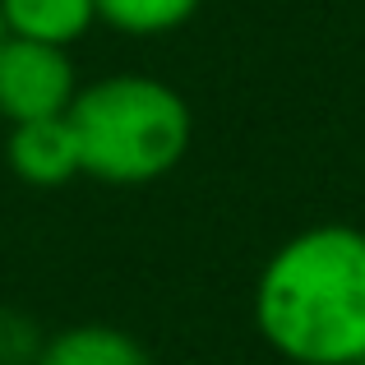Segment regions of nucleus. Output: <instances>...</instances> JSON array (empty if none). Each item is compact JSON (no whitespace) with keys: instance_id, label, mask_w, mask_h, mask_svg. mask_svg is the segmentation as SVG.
Wrapping results in <instances>:
<instances>
[{"instance_id":"nucleus-1","label":"nucleus","mask_w":365,"mask_h":365,"mask_svg":"<svg viewBox=\"0 0 365 365\" xmlns=\"http://www.w3.org/2000/svg\"><path fill=\"white\" fill-rule=\"evenodd\" d=\"M259 338L287 365L365 361V232L314 222L264 259L250 296Z\"/></svg>"},{"instance_id":"nucleus-2","label":"nucleus","mask_w":365,"mask_h":365,"mask_svg":"<svg viewBox=\"0 0 365 365\" xmlns=\"http://www.w3.org/2000/svg\"><path fill=\"white\" fill-rule=\"evenodd\" d=\"M70 125L79 139L83 176L116 190L171 176L195 143V111L185 93L139 70L83 83L70 107Z\"/></svg>"},{"instance_id":"nucleus-3","label":"nucleus","mask_w":365,"mask_h":365,"mask_svg":"<svg viewBox=\"0 0 365 365\" xmlns=\"http://www.w3.org/2000/svg\"><path fill=\"white\" fill-rule=\"evenodd\" d=\"M79 88V70L65 46L24 42V37H9L0 46V120L28 125L70 116Z\"/></svg>"},{"instance_id":"nucleus-4","label":"nucleus","mask_w":365,"mask_h":365,"mask_svg":"<svg viewBox=\"0 0 365 365\" xmlns=\"http://www.w3.org/2000/svg\"><path fill=\"white\" fill-rule=\"evenodd\" d=\"M5 162H9V171L33 190H61V185H70L74 176H83L79 139H74L70 116L9 125Z\"/></svg>"},{"instance_id":"nucleus-5","label":"nucleus","mask_w":365,"mask_h":365,"mask_svg":"<svg viewBox=\"0 0 365 365\" xmlns=\"http://www.w3.org/2000/svg\"><path fill=\"white\" fill-rule=\"evenodd\" d=\"M33 365H158L153 351L120 324H70V329L46 333Z\"/></svg>"},{"instance_id":"nucleus-6","label":"nucleus","mask_w":365,"mask_h":365,"mask_svg":"<svg viewBox=\"0 0 365 365\" xmlns=\"http://www.w3.org/2000/svg\"><path fill=\"white\" fill-rule=\"evenodd\" d=\"M0 14L9 37L70 51L98 28V0H0Z\"/></svg>"},{"instance_id":"nucleus-7","label":"nucleus","mask_w":365,"mask_h":365,"mask_svg":"<svg viewBox=\"0 0 365 365\" xmlns=\"http://www.w3.org/2000/svg\"><path fill=\"white\" fill-rule=\"evenodd\" d=\"M204 0H98V24L120 37H167L199 14Z\"/></svg>"},{"instance_id":"nucleus-8","label":"nucleus","mask_w":365,"mask_h":365,"mask_svg":"<svg viewBox=\"0 0 365 365\" xmlns=\"http://www.w3.org/2000/svg\"><path fill=\"white\" fill-rule=\"evenodd\" d=\"M42 342H46V333L37 329L33 314L0 305V365H33Z\"/></svg>"},{"instance_id":"nucleus-9","label":"nucleus","mask_w":365,"mask_h":365,"mask_svg":"<svg viewBox=\"0 0 365 365\" xmlns=\"http://www.w3.org/2000/svg\"><path fill=\"white\" fill-rule=\"evenodd\" d=\"M9 42V28H5V14H0V46Z\"/></svg>"},{"instance_id":"nucleus-10","label":"nucleus","mask_w":365,"mask_h":365,"mask_svg":"<svg viewBox=\"0 0 365 365\" xmlns=\"http://www.w3.org/2000/svg\"><path fill=\"white\" fill-rule=\"evenodd\" d=\"M361 365H365V361H361Z\"/></svg>"}]
</instances>
